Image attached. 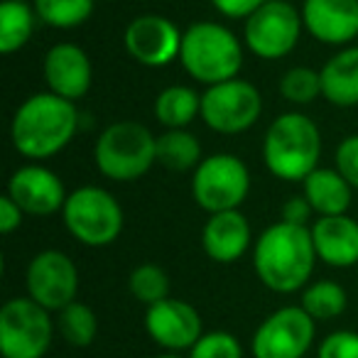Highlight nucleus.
<instances>
[{"label":"nucleus","mask_w":358,"mask_h":358,"mask_svg":"<svg viewBox=\"0 0 358 358\" xmlns=\"http://www.w3.org/2000/svg\"><path fill=\"white\" fill-rule=\"evenodd\" d=\"M302 194L319 216L348 214L353 201V187L348 185L336 167H317L302 182Z\"/></svg>","instance_id":"aec40b11"},{"label":"nucleus","mask_w":358,"mask_h":358,"mask_svg":"<svg viewBox=\"0 0 358 358\" xmlns=\"http://www.w3.org/2000/svg\"><path fill=\"white\" fill-rule=\"evenodd\" d=\"M42 74L52 94L74 101V103L84 99L94 84V66H91L89 55L74 42H59L50 47L42 62Z\"/></svg>","instance_id":"dca6fc26"},{"label":"nucleus","mask_w":358,"mask_h":358,"mask_svg":"<svg viewBox=\"0 0 358 358\" xmlns=\"http://www.w3.org/2000/svg\"><path fill=\"white\" fill-rule=\"evenodd\" d=\"M317 358H358V334L348 329L329 334L317 348Z\"/></svg>","instance_id":"7c9ffc66"},{"label":"nucleus","mask_w":358,"mask_h":358,"mask_svg":"<svg viewBox=\"0 0 358 358\" xmlns=\"http://www.w3.org/2000/svg\"><path fill=\"white\" fill-rule=\"evenodd\" d=\"M317 322L302 307H280L253 334L255 358H304L314 346Z\"/></svg>","instance_id":"9b49d317"},{"label":"nucleus","mask_w":358,"mask_h":358,"mask_svg":"<svg viewBox=\"0 0 358 358\" xmlns=\"http://www.w3.org/2000/svg\"><path fill=\"white\" fill-rule=\"evenodd\" d=\"M37 13L27 0H0V52L15 55L35 35Z\"/></svg>","instance_id":"5701e85b"},{"label":"nucleus","mask_w":358,"mask_h":358,"mask_svg":"<svg viewBox=\"0 0 358 358\" xmlns=\"http://www.w3.org/2000/svg\"><path fill=\"white\" fill-rule=\"evenodd\" d=\"M250 243H253V231L238 209L211 214L201 229V248L214 263H236L248 253Z\"/></svg>","instance_id":"a211bd4d"},{"label":"nucleus","mask_w":358,"mask_h":358,"mask_svg":"<svg viewBox=\"0 0 358 358\" xmlns=\"http://www.w3.org/2000/svg\"><path fill=\"white\" fill-rule=\"evenodd\" d=\"M79 130V108L52 91L32 94L17 106L10 120L13 148L30 162L59 155Z\"/></svg>","instance_id":"f257e3e1"},{"label":"nucleus","mask_w":358,"mask_h":358,"mask_svg":"<svg viewBox=\"0 0 358 358\" xmlns=\"http://www.w3.org/2000/svg\"><path fill=\"white\" fill-rule=\"evenodd\" d=\"M314 214V209L309 206L307 196H292V199L285 201L282 206V221L287 224H297V226H307L309 224V216Z\"/></svg>","instance_id":"f704fd0d"},{"label":"nucleus","mask_w":358,"mask_h":358,"mask_svg":"<svg viewBox=\"0 0 358 358\" xmlns=\"http://www.w3.org/2000/svg\"><path fill=\"white\" fill-rule=\"evenodd\" d=\"M304 30L302 10L289 0H268L243 25V42L258 59H285Z\"/></svg>","instance_id":"9d476101"},{"label":"nucleus","mask_w":358,"mask_h":358,"mask_svg":"<svg viewBox=\"0 0 358 358\" xmlns=\"http://www.w3.org/2000/svg\"><path fill=\"white\" fill-rule=\"evenodd\" d=\"M128 289L138 302H143L145 307H152V304L169 297V278L159 265L143 263L130 273Z\"/></svg>","instance_id":"cd10ccee"},{"label":"nucleus","mask_w":358,"mask_h":358,"mask_svg":"<svg viewBox=\"0 0 358 358\" xmlns=\"http://www.w3.org/2000/svg\"><path fill=\"white\" fill-rule=\"evenodd\" d=\"M302 22L317 42L343 47L358 37V0H304Z\"/></svg>","instance_id":"f3484780"},{"label":"nucleus","mask_w":358,"mask_h":358,"mask_svg":"<svg viewBox=\"0 0 358 358\" xmlns=\"http://www.w3.org/2000/svg\"><path fill=\"white\" fill-rule=\"evenodd\" d=\"M94 162L106 179L135 182L157 162V138L135 120H118L101 130L94 145Z\"/></svg>","instance_id":"39448f33"},{"label":"nucleus","mask_w":358,"mask_h":358,"mask_svg":"<svg viewBox=\"0 0 358 358\" xmlns=\"http://www.w3.org/2000/svg\"><path fill=\"white\" fill-rule=\"evenodd\" d=\"M201 143L189 130H164L157 135V162L172 172H194L201 162Z\"/></svg>","instance_id":"b1692460"},{"label":"nucleus","mask_w":358,"mask_h":358,"mask_svg":"<svg viewBox=\"0 0 358 358\" xmlns=\"http://www.w3.org/2000/svg\"><path fill=\"white\" fill-rule=\"evenodd\" d=\"M348 294L334 280H317L302 289V304L299 307L314 319V322H329L346 312Z\"/></svg>","instance_id":"393cba45"},{"label":"nucleus","mask_w":358,"mask_h":358,"mask_svg":"<svg viewBox=\"0 0 358 358\" xmlns=\"http://www.w3.org/2000/svg\"><path fill=\"white\" fill-rule=\"evenodd\" d=\"M8 196L27 216H52L64 209L66 189L59 174H55L42 162H30L17 167L8 179Z\"/></svg>","instance_id":"2eb2a0df"},{"label":"nucleus","mask_w":358,"mask_h":358,"mask_svg":"<svg viewBox=\"0 0 358 358\" xmlns=\"http://www.w3.org/2000/svg\"><path fill=\"white\" fill-rule=\"evenodd\" d=\"M50 309L30 297L8 299L0 309V353L3 358H45L55 336Z\"/></svg>","instance_id":"6e6552de"},{"label":"nucleus","mask_w":358,"mask_h":358,"mask_svg":"<svg viewBox=\"0 0 358 358\" xmlns=\"http://www.w3.org/2000/svg\"><path fill=\"white\" fill-rule=\"evenodd\" d=\"M59 314V334L69 346L74 348H86L96 341V334H99V317L96 312L84 302H71L69 307H64Z\"/></svg>","instance_id":"bb28decb"},{"label":"nucleus","mask_w":358,"mask_h":358,"mask_svg":"<svg viewBox=\"0 0 358 358\" xmlns=\"http://www.w3.org/2000/svg\"><path fill=\"white\" fill-rule=\"evenodd\" d=\"M250 172L236 155L216 152L199 162L192 172V196L206 214L234 211L248 199Z\"/></svg>","instance_id":"0eeeda50"},{"label":"nucleus","mask_w":358,"mask_h":358,"mask_svg":"<svg viewBox=\"0 0 358 358\" xmlns=\"http://www.w3.org/2000/svg\"><path fill=\"white\" fill-rule=\"evenodd\" d=\"M263 113V96L258 86L245 79H229L206 86L201 94V115L206 128L219 135H241L258 123Z\"/></svg>","instance_id":"1a4fd4ad"},{"label":"nucleus","mask_w":358,"mask_h":358,"mask_svg":"<svg viewBox=\"0 0 358 358\" xmlns=\"http://www.w3.org/2000/svg\"><path fill=\"white\" fill-rule=\"evenodd\" d=\"M182 35L185 32L179 30L169 17L157 15V13H145V15H138L128 22L123 45L125 52L138 64L159 69V66H167L174 59H179Z\"/></svg>","instance_id":"ddd939ff"},{"label":"nucleus","mask_w":358,"mask_h":358,"mask_svg":"<svg viewBox=\"0 0 358 358\" xmlns=\"http://www.w3.org/2000/svg\"><path fill=\"white\" fill-rule=\"evenodd\" d=\"M37 17L55 30H74L94 15L96 0H32Z\"/></svg>","instance_id":"a878e982"},{"label":"nucleus","mask_w":358,"mask_h":358,"mask_svg":"<svg viewBox=\"0 0 358 358\" xmlns=\"http://www.w3.org/2000/svg\"><path fill=\"white\" fill-rule=\"evenodd\" d=\"M155 358H182L179 353H162V356H155Z\"/></svg>","instance_id":"c9c22d12"},{"label":"nucleus","mask_w":358,"mask_h":358,"mask_svg":"<svg viewBox=\"0 0 358 358\" xmlns=\"http://www.w3.org/2000/svg\"><path fill=\"white\" fill-rule=\"evenodd\" d=\"M317 260L309 226L278 221L255 241V275L265 287L278 294H292L307 287Z\"/></svg>","instance_id":"f03ea898"},{"label":"nucleus","mask_w":358,"mask_h":358,"mask_svg":"<svg viewBox=\"0 0 358 358\" xmlns=\"http://www.w3.org/2000/svg\"><path fill=\"white\" fill-rule=\"evenodd\" d=\"M312 241L317 258L331 268L358 265V221L348 214L319 216L312 226Z\"/></svg>","instance_id":"6ab92c4d"},{"label":"nucleus","mask_w":358,"mask_h":358,"mask_svg":"<svg viewBox=\"0 0 358 358\" xmlns=\"http://www.w3.org/2000/svg\"><path fill=\"white\" fill-rule=\"evenodd\" d=\"M268 0H211V6L231 20H248L258 8H263Z\"/></svg>","instance_id":"473e14b6"},{"label":"nucleus","mask_w":358,"mask_h":358,"mask_svg":"<svg viewBox=\"0 0 358 358\" xmlns=\"http://www.w3.org/2000/svg\"><path fill=\"white\" fill-rule=\"evenodd\" d=\"M189 358H243V348L231 331H206L189 348Z\"/></svg>","instance_id":"c756f323"},{"label":"nucleus","mask_w":358,"mask_h":358,"mask_svg":"<svg viewBox=\"0 0 358 358\" xmlns=\"http://www.w3.org/2000/svg\"><path fill=\"white\" fill-rule=\"evenodd\" d=\"M66 231L71 238L89 248H103L123 234V209L110 192L86 185L69 192L62 209Z\"/></svg>","instance_id":"423d86ee"},{"label":"nucleus","mask_w":358,"mask_h":358,"mask_svg":"<svg viewBox=\"0 0 358 358\" xmlns=\"http://www.w3.org/2000/svg\"><path fill=\"white\" fill-rule=\"evenodd\" d=\"M27 297L50 312H62L76 302L79 294V270L74 260L62 250H42L27 265Z\"/></svg>","instance_id":"f8f14e48"},{"label":"nucleus","mask_w":358,"mask_h":358,"mask_svg":"<svg viewBox=\"0 0 358 358\" xmlns=\"http://www.w3.org/2000/svg\"><path fill=\"white\" fill-rule=\"evenodd\" d=\"M145 331L157 346H162L167 353L189 351L201 336V317L196 307H192L185 299L167 297L162 302L152 304L145 312Z\"/></svg>","instance_id":"4468645a"},{"label":"nucleus","mask_w":358,"mask_h":358,"mask_svg":"<svg viewBox=\"0 0 358 358\" xmlns=\"http://www.w3.org/2000/svg\"><path fill=\"white\" fill-rule=\"evenodd\" d=\"M322 133L304 113H282L270 123L263 140V162L282 182H304L319 167Z\"/></svg>","instance_id":"7ed1b4c3"},{"label":"nucleus","mask_w":358,"mask_h":358,"mask_svg":"<svg viewBox=\"0 0 358 358\" xmlns=\"http://www.w3.org/2000/svg\"><path fill=\"white\" fill-rule=\"evenodd\" d=\"M22 219H25V211L10 196L3 194V199H0V231L6 236H10L13 231L22 226Z\"/></svg>","instance_id":"72a5a7b5"},{"label":"nucleus","mask_w":358,"mask_h":358,"mask_svg":"<svg viewBox=\"0 0 358 358\" xmlns=\"http://www.w3.org/2000/svg\"><path fill=\"white\" fill-rule=\"evenodd\" d=\"M334 159H336V169L343 174V179L353 189H358V133L348 135L338 143Z\"/></svg>","instance_id":"2f4dec72"},{"label":"nucleus","mask_w":358,"mask_h":358,"mask_svg":"<svg viewBox=\"0 0 358 358\" xmlns=\"http://www.w3.org/2000/svg\"><path fill=\"white\" fill-rule=\"evenodd\" d=\"M179 64L199 84H221L238 76L243 66V45L221 22H194L182 35Z\"/></svg>","instance_id":"20e7f679"},{"label":"nucleus","mask_w":358,"mask_h":358,"mask_svg":"<svg viewBox=\"0 0 358 358\" xmlns=\"http://www.w3.org/2000/svg\"><path fill=\"white\" fill-rule=\"evenodd\" d=\"M280 94L294 106H307L322 96V74L309 66H292L280 79Z\"/></svg>","instance_id":"c85d7f7f"},{"label":"nucleus","mask_w":358,"mask_h":358,"mask_svg":"<svg viewBox=\"0 0 358 358\" xmlns=\"http://www.w3.org/2000/svg\"><path fill=\"white\" fill-rule=\"evenodd\" d=\"M322 74V96L338 108L358 106V47L336 52L319 69Z\"/></svg>","instance_id":"412c9836"},{"label":"nucleus","mask_w":358,"mask_h":358,"mask_svg":"<svg viewBox=\"0 0 358 358\" xmlns=\"http://www.w3.org/2000/svg\"><path fill=\"white\" fill-rule=\"evenodd\" d=\"M201 115V94L192 86H167L155 99V118L164 130H185Z\"/></svg>","instance_id":"4be33fe9"}]
</instances>
